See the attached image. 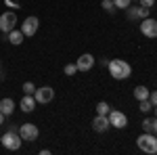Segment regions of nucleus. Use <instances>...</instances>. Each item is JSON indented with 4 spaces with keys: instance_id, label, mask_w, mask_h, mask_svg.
Returning <instances> with one entry per match:
<instances>
[{
    "instance_id": "obj_1",
    "label": "nucleus",
    "mask_w": 157,
    "mask_h": 155,
    "mask_svg": "<svg viewBox=\"0 0 157 155\" xmlns=\"http://www.w3.org/2000/svg\"><path fill=\"white\" fill-rule=\"evenodd\" d=\"M107 69H109V73H111L113 80H126V78H130V73H132L130 63H126V61H121V59L109 61Z\"/></svg>"
},
{
    "instance_id": "obj_2",
    "label": "nucleus",
    "mask_w": 157,
    "mask_h": 155,
    "mask_svg": "<svg viewBox=\"0 0 157 155\" xmlns=\"http://www.w3.org/2000/svg\"><path fill=\"white\" fill-rule=\"evenodd\" d=\"M136 145H138V149L140 151H145V153H157V136L153 132H145V134H140L138 138H136Z\"/></svg>"
},
{
    "instance_id": "obj_3",
    "label": "nucleus",
    "mask_w": 157,
    "mask_h": 155,
    "mask_svg": "<svg viewBox=\"0 0 157 155\" xmlns=\"http://www.w3.org/2000/svg\"><path fill=\"white\" fill-rule=\"evenodd\" d=\"M0 143H2L4 149H9V151H17L21 147V136H19V132L15 130V128H9V130L0 136Z\"/></svg>"
},
{
    "instance_id": "obj_4",
    "label": "nucleus",
    "mask_w": 157,
    "mask_h": 155,
    "mask_svg": "<svg viewBox=\"0 0 157 155\" xmlns=\"http://www.w3.org/2000/svg\"><path fill=\"white\" fill-rule=\"evenodd\" d=\"M15 27H17V13H13V11L2 13L0 15V32L2 34H9Z\"/></svg>"
},
{
    "instance_id": "obj_5",
    "label": "nucleus",
    "mask_w": 157,
    "mask_h": 155,
    "mask_svg": "<svg viewBox=\"0 0 157 155\" xmlns=\"http://www.w3.org/2000/svg\"><path fill=\"white\" fill-rule=\"evenodd\" d=\"M107 118H109L111 128H117V130H121V128H126V126H128V118H126V113H124V111L111 109V111L107 113Z\"/></svg>"
},
{
    "instance_id": "obj_6",
    "label": "nucleus",
    "mask_w": 157,
    "mask_h": 155,
    "mask_svg": "<svg viewBox=\"0 0 157 155\" xmlns=\"http://www.w3.org/2000/svg\"><path fill=\"white\" fill-rule=\"evenodd\" d=\"M140 21H143V23H140L143 36L157 38V19H153V17H145V19H140Z\"/></svg>"
},
{
    "instance_id": "obj_7",
    "label": "nucleus",
    "mask_w": 157,
    "mask_h": 155,
    "mask_svg": "<svg viewBox=\"0 0 157 155\" xmlns=\"http://www.w3.org/2000/svg\"><path fill=\"white\" fill-rule=\"evenodd\" d=\"M40 130H38L36 124H21V128H19V136H21V141H36Z\"/></svg>"
},
{
    "instance_id": "obj_8",
    "label": "nucleus",
    "mask_w": 157,
    "mask_h": 155,
    "mask_svg": "<svg viewBox=\"0 0 157 155\" xmlns=\"http://www.w3.org/2000/svg\"><path fill=\"white\" fill-rule=\"evenodd\" d=\"M34 99H36V103H50V101L55 99V90H52L50 86L36 88V92H34Z\"/></svg>"
},
{
    "instance_id": "obj_9",
    "label": "nucleus",
    "mask_w": 157,
    "mask_h": 155,
    "mask_svg": "<svg viewBox=\"0 0 157 155\" xmlns=\"http://www.w3.org/2000/svg\"><path fill=\"white\" fill-rule=\"evenodd\" d=\"M75 67H78V72H88V69H92V67H94V57H92L90 52H84L82 57H78Z\"/></svg>"
},
{
    "instance_id": "obj_10",
    "label": "nucleus",
    "mask_w": 157,
    "mask_h": 155,
    "mask_svg": "<svg viewBox=\"0 0 157 155\" xmlns=\"http://www.w3.org/2000/svg\"><path fill=\"white\" fill-rule=\"evenodd\" d=\"M38 27H40L38 17H27L23 23H21V32H23L25 36H34V34L38 32Z\"/></svg>"
},
{
    "instance_id": "obj_11",
    "label": "nucleus",
    "mask_w": 157,
    "mask_h": 155,
    "mask_svg": "<svg viewBox=\"0 0 157 155\" xmlns=\"http://www.w3.org/2000/svg\"><path fill=\"white\" fill-rule=\"evenodd\" d=\"M109 128H111V124H109V118L107 115H98L92 119V130L94 132H107Z\"/></svg>"
},
{
    "instance_id": "obj_12",
    "label": "nucleus",
    "mask_w": 157,
    "mask_h": 155,
    "mask_svg": "<svg viewBox=\"0 0 157 155\" xmlns=\"http://www.w3.org/2000/svg\"><path fill=\"white\" fill-rule=\"evenodd\" d=\"M19 107H21V111H25V113L34 111V109H36V99H34V95H23V99L19 101Z\"/></svg>"
},
{
    "instance_id": "obj_13",
    "label": "nucleus",
    "mask_w": 157,
    "mask_h": 155,
    "mask_svg": "<svg viewBox=\"0 0 157 155\" xmlns=\"http://www.w3.org/2000/svg\"><path fill=\"white\" fill-rule=\"evenodd\" d=\"M6 36H9V42H11V44H15V46H19V44L23 42L25 34L21 32V29H17V27H15V29H11V32H9Z\"/></svg>"
},
{
    "instance_id": "obj_14",
    "label": "nucleus",
    "mask_w": 157,
    "mask_h": 155,
    "mask_svg": "<svg viewBox=\"0 0 157 155\" xmlns=\"http://www.w3.org/2000/svg\"><path fill=\"white\" fill-rule=\"evenodd\" d=\"M0 111H2L4 115H11L13 111H15V101H13V99H2V101H0Z\"/></svg>"
},
{
    "instance_id": "obj_15",
    "label": "nucleus",
    "mask_w": 157,
    "mask_h": 155,
    "mask_svg": "<svg viewBox=\"0 0 157 155\" xmlns=\"http://www.w3.org/2000/svg\"><path fill=\"white\" fill-rule=\"evenodd\" d=\"M149 95H151V90H149L147 86H143V84L134 88V99H136V101H145V99H149Z\"/></svg>"
},
{
    "instance_id": "obj_16",
    "label": "nucleus",
    "mask_w": 157,
    "mask_h": 155,
    "mask_svg": "<svg viewBox=\"0 0 157 155\" xmlns=\"http://www.w3.org/2000/svg\"><path fill=\"white\" fill-rule=\"evenodd\" d=\"M143 128H145V132L157 134V118H147L145 122H143Z\"/></svg>"
},
{
    "instance_id": "obj_17",
    "label": "nucleus",
    "mask_w": 157,
    "mask_h": 155,
    "mask_svg": "<svg viewBox=\"0 0 157 155\" xmlns=\"http://www.w3.org/2000/svg\"><path fill=\"white\" fill-rule=\"evenodd\" d=\"M109 111H111V107H109L105 101H101V103L97 105V113H98V115H107Z\"/></svg>"
},
{
    "instance_id": "obj_18",
    "label": "nucleus",
    "mask_w": 157,
    "mask_h": 155,
    "mask_svg": "<svg viewBox=\"0 0 157 155\" xmlns=\"http://www.w3.org/2000/svg\"><path fill=\"white\" fill-rule=\"evenodd\" d=\"M138 103H140V105H138V109H140L143 113H149V111H151V107H153L149 99H145V101H138Z\"/></svg>"
},
{
    "instance_id": "obj_19",
    "label": "nucleus",
    "mask_w": 157,
    "mask_h": 155,
    "mask_svg": "<svg viewBox=\"0 0 157 155\" xmlns=\"http://www.w3.org/2000/svg\"><path fill=\"white\" fill-rule=\"evenodd\" d=\"M130 4H132V0H113V6H117V9H124V11H126Z\"/></svg>"
},
{
    "instance_id": "obj_20",
    "label": "nucleus",
    "mask_w": 157,
    "mask_h": 155,
    "mask_svg": "<svg viewBox=\"0 0 157 155\" xmlns=\"http://www.w3.org/2000/svg\"><path fill=\"white\" fill-rule=\"evenodd\" d=\"M136 9H138V6H132V4L126 9V15H128V19H138V11H136Z\"/></svg>"
},
{
    "instance_id": "obj_21",
    "label": "nucleus",
    "mask_w": 157,
    "mask_h": 155,
    "mask_svg": "<svg viewBox=\"0 0 157 155\" xmlns=\"http://www.w3.org/2000/svg\"><path fill=\"white\" fill-rule=\"evenodd\" d=\"M36 92V86H34V82H25L23 84V95H34Z\"/></svg>"
},
{
    "instance_id": "obj_22",
    "label": "nucleus",
    "mask_w": 157,
    "mask_h": 155,
    "mask_svg": "<svg viewBox=\"0 0 157 155\" xmlns=\"http://www.w3.org/2000/svg\"><path fill=\"white\" fill-rule=\"evenodd\" d=\"M136 11H138V19H145V17H149V11H151V9H147V6H143V4H138Z\"/></svg>"
},
{
    "instance_id": "obj_23",
    "label": "nucleus",
    "mask_w": 157,
    "mask_h": 155,
    "mask_svg": "<svg viewBox=\"0 0 157 155\" xmlns=\"http://www.w3.org/2000/svg\"><path fill=\"white\" fill-rule=\"evenodd\" d=\"M63 72L67 73V76H73V73L78 72V67H75V63H67V65H65V69H63Z\"/></svg>"
},
{
    "instance_id": "obj_24",
    "label": "nucleus",
    "mask_w": 157,
    "mask_h": 155,
    "mask_svg": "<svg viewBox=\"0 0 157 155\" xmlns=\"http://www.w3.org/2000/svg\"><path fill=\"white\" fill-rule=\"evenodd\" d=\"M103 9L105 11H113L115 6H113V0H103Z\"/></svg>"
},
{
    "instance_id": "obj_25",
    "label": "nucleus",
    "mask_w": 157,
    "mask_h": 155,
    "mask_svg": "<svg viewBox=\"0 0 157 155\" xmlns=\"http://www.w3.org/2000/svg\"><path fill=\"white\" fill-rule=\"evenodd\" d=\"M149 101H151V105H153V107L157 105V90H153V92L149 95Z\"/></svg>"
},
{
    "instance_id": "obj_26",
    "label": "nucleus",
    "mask_w": 157,
    "mask_h": 155,
    "mask_svg": "<svg viewBox=\"0 0 157 155\" xmlns=\"http://www.w3.org/2000/svg\"><path fill=\"white\" fill-rule=\"evenodd\" d=\"M140 4H143V6H147V9H153L155 0H140Z\"/></svg>"
},
{
    "instance_id": "obj_27",
    "label": "nucleus",
    "mask_w": 157,
    "mask_h": 155,
    "mask_svg": "<svg viewBox=\"0 0 157 155\" xmlns=\"http://www.w3.org/2000/svg\"><path fill=\"white\" fill-rule=\"evenodd\" d=\"M4 118H6V115H4V113H2V111H0V126H2V124H4Z\"/></svg>"
},
{
    "instance_id": "obj_28",
    "label": "nucleus",
    "mask_w": 157,
    "mask_h": 155,
    "mask_svg": "<svg viewBox=\"0 0 157 155\" xmlns=\"http://www.w3.org/2000/svg\"><path fill=\"white\" fill-rule=\"evenodd\" d=\"M155 118H157V105H155Z\"/></svg>"
}]
</instances>
